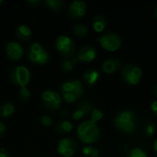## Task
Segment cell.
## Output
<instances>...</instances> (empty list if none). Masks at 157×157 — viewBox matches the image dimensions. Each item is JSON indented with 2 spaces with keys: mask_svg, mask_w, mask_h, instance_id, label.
I'll use <instances>...</instances> for the list:
<instances>
[{
  "mask_svg": "<svg viewBox=\"0 0 157 157\" xmlns=\"http://www.w3.org/2000/svg\"><path fill=\"white\" fill-rule=\"evenodd\" d=\"M92 104L88 101H85L80 103L77 108L75 109V110L74 111L72 118L74 121H80L82 120L84 117H86L89 112H91L92 110Z\"/></svg>",
  "mask_w": 157,
  "mask_h": 157,
  "instance_id": "5bb4252c",
  "label": "cell"
},
{
  "mask_svg": "<svg viewBox=\"0 0 157 157\" xmlns=\"http://www.w3.org/2000/svg\"><path fill=\"white\" fill-rule=\"evenodd\" d=\"M45 4L52 11H60L64 6V1L63 0H47Z\"/></svg>",
  "mask_w": 157,
  "mask_h": 157,
  "instance_id": "603a6c76",
  "label": "cell"
},
{
  "mask_svg": "<svg viewBox=\"0 0 157 157\" xmlns=\"http://www.w3.org/2000/svg\"><path fill=\"white\" fill-rule=\"evenodd\" d=\"M83 155L86 157H98L99 151L93 146H86L82 150Z\"/></svg>",
  "mask_w": 157,
  "mask_h": 157,
  "instance_id": "cb8c5ba5",
  "label": "cell"
},
{
  "mask_svg": "<svg viewBox=\"0 0 157 157\" xmlns=\"http://www.w3.org/2000/svg\"><path fill=\"white\" fill-rule=\"evenodd\" d=\"M15 35L18 40L28 41L31 38V29L27 25H20L15 29Z\"/></svg>",
  "mask_w": 157,
  "mask_h": 157,
  "instance_id": "2e32d148",
  "label": "cell"
},
{
  "mask_svg": "<svg viewBox=\"0 0 157 157\" xmlns=\"http://www.w3.org/2000/svg\"><path fill=\"white\" fill-rule=\"evenodd\" d=\"M78 150V144L72 138H63L57 144V152L63 157L74 156Z\"/></svg>",
  "mask_w": 157,
  "mask_h": 157,
  "instance_id": "30bf717a",
  "label": "cell"
},
{
  "mask_svg": "<svg viewBox=\"0 0 157 157\" xmlns=\"http://www.w3.org/2000/svg\"><path fill=\"white\" fill-rule=\"evenodd\" d=\"M97 56V50L92 45H85L81 47L77 52V61L84 63H89L95 60Z\"/></svg>",
  "mask_w": 157,
  "mask_h": 157,
  "instance_id": "4fadbf2b",
  "label": "cell"
},
{
  "mask_svg": "<svg viewBox=\"0 0 157 157\" xmlns=\"http://www.w3.org/2000/svg\"><path fill=\"white\" fill-rule=\"evenodd\" d=\"M72 30H73V33L78 38H85L89 33L88 28L86 25L81 24V23L74 24L72 27Z\"/></svg>",
  "mask_w": 157,
  "mask_h": 157,
  "instance_id": "ffe728a7",
  "label": "cell"
},
{
  "mask_svg": "<svg viewBox=\"0 0 157 157\" xmlns=\"http://www.w3.org/2000/svg\"><path fill=\"white\" fill-rule=\"evenodd\" d=\"M7 57L12 61H18L24 54V49L21 44L17 41H10L6 47Z\"/></svg>",
  "mask_w": 157,
  "mask_h": 157,
  "instance_id": "7c38bea8",
  "label": "cell"
},
{
  "mask_svg": "<svg viewBox=\"0 0 157 157\" xmlns=\"http://www.w3.org/2000/svg\"><path fill=\"white\" fill-rule=\"evenodd\" d=\"M98 40L100 41L101 46L108 52H115L121 47L122 40L121 37L113 32L104 33L100 38H98Z\"/></svg>",
  "mask_w": 157,
  "mask_h": 157,
  "instance_id": "ba28073f",
  "label": "cell"
},
{
  "mask_svg": "<svg viewBox=\"0 0 157 157\" xmlns=\"http://www.w3.org/2000/svg\"><path fill=\"white\" fill-rule=\"evenodd\" d=\"M77 138L86 144H91L96 142L100 137V130L97 123L91 121H86L82 122L77 128Z\"/></svg>",
  "mask_w": 157,
  "mask_h": 157,
  "instance_id": "6da1fadb",
  "label": "cell"
},
{
  "mask_svg": "<svg viewBox=\"0 0 157 157\" xmlns=\"http://www.w3.org/2000/svg\"><path fill=\"white\" fill-rule=\"evenodd\" d=\"M40 123L44 126V127H50L52 125L53 121L51 119V117L49 116H42L40 118Z\"/></svg>",
  "mask_w": 157,
  "mask_h": 157,
  "instance_id": "f1b7e54d",
  "label": "cell"
},
{
  "mask_svg": "<svg viewBox=\"0 0 157 157\" xmlns=\"http://www.w3.org/2000/svg\"><path fill=\"white\" fill-rule=\"evenodd\" d=\"M55 47L58 52L66 58L72 57L75 52V43L74 40L66 35H61L57 37Z\"/></svg>",
  "mask_w": 157,
  "mask_h": 157,
  "instance_id": "8992f818",
  "label": "cell"
},
{
  "mask_svg": "<svg viewBox=\"0 0 157 157\" xmlns=\"http://www.w3.org/2000/svg\"><path fill=\"white\" fill-rule=\"evenodd\" d=\"M27 4L31 6H37L41 4V1L40 0H34V1H27Z\"/></svg>",
  "mask_w": 157,
  "mask_h": 157,
  "instance_id": "4dcf8cb0",
  "label": "cell"
},
{
  "mask_svg": "<svg viewBox=\"0 0 157 157\" xmlns=\"http://www.w3.org/2000/svg\"><path fill=\"white\" fill-rule=\"evenodd\" d=\"M62 93H63V98L66 102L68 103L75 102L82 97L84 93L83 84L78 79H72L66 81L62 86Z\"/></svg>",
  "mask_w": 157,
  "mask_h": 157,
  "instance_id": "7a4b0ae2",
  "label": "cell"
},
{
  "mask_svg": "<svg viewBox=\"0 0 157 157\" xmlns=\"http://www.w3.org/2000/svg\"><path fill=\"white\" fill-rule=\"evenodd\" d=\"M10 79L15 86L25 87L30 81V71L25 65H17L12 69Z\"/></svg>",
  "mask_w": 157,
  "mask_h": 157,
  "instance_id": "5b68a950",
  "label": "cell"
},
{
  "mask_svg": "<svg viewBox=\"0 0 157 157\" xmlns=\"http://www.w3.org/2000/svg\"><path fill=\"white\" fill-rule=\"evenodd\" d=\"M155 95L157 96V85L156 86H155Z\"/></svg>",
  "mask_w": 157,
  "mask_h": 157,
  "instance_id": "d590c367",
  "label": "cell"
},
{
  "mask_svg": "<svg viewBox=\"0 0 157 157\" xmlns=\"http://www.w3.org/2000/svg\"><path fill=\"white\" fill-rule=\"evenodd\" d=\"M74 129V126L72 124V122L68 121H62L61 122L57 123L55 125V131L57 133L59 134H67L70 133Z\"/></svg>",
  "mask_w": 157,
  "mask_h": 157,
  "instance_id": "d6986e66",
  "label": "cell"
},
{
  "mask_svg": "<svg viewBox=\"0 0 157 157\" xmlns=\"http://www.w3.org/2000/svg\"><path fill=\"white\" fill-rule=\"evenodd\" d=\"M86 3L84 1H74L70 4L67 9L68 16L71 19H79L86 15Z\"/></svg>",
  "mask_w": 157,
  "mask_h": 157,
  "instance_id": "8fae6325",
  "label": "cell"
},
{
  "mask_svg": "<svg viewBox=\"0 0 157 157\" xmlns=\"http://www.w3.org/2000/svg\"><path fill=\"white\" fill-rule=\"evenodd\" d=\"M127 157H148L147 154L141 148H133L132 149L128 155Z\"/></svg>",
  "mask_w": 157,
  "mask_h": 157,
  "instance_id": "4316f807",
  "label": "cell"
},
{
  "mask_svg": "<svg viewBox=\"0 0 157 157\" xmlns=\"http://www.w3.org/2000/svg\"><path fill=\"white\" fill-rule=\"evenodd\" d=\"M15 112V106L11 103H4L0 107V117L6 119L12 116Z\"/></svg>",
  "mask_w": 157,
  "mask_h": 157,
  "instance_id": "7402d4cb",
  "label": "cell"
},
{
  "mask_svg": "<svg viewBox=\"0 0 157 157\" xmlns=\"http://www.w3.org/2000/svg\"><path fill=\"white\" fill-rule=\"evenodd\" d=\"M121 66V63L118 58H109L103 62L102 63V70L109 75L115 73L119 70Z\"/></svg>",
  "mask_w": 157,
  "mask_h": 157,
  "instance_id": "9a60e30c",
  "label": "cell"
},
{
  "mask_svg": "<svg viewBox=\"0 0 157 157\" xmlns=\"http://www.w3.org/2000/svg\"><path fill=\"white\" fill-rule=\"evenodd\" d=\"M154 150H155V152L157 154V140H155V142L154 144Z\"/></svg>",
  "mask_w": 157,
  "mask_h": 157,
  "instance_id": "e575fe53",
  "label": "cell"
},
{
  "mask_svg": "<svg viewBox=\"0 0 157 157\" xmlns=\"http://www.w3.org/2000/svg\"><path fill=\"white\" fill-rule=\"evenodd\" d=\"M99 76H100L99 73L97 70L92 69V68L86 69L83 74V79H84L85 83L88 86L95 85L98 82Z\"/></svg>",
  "mask_w": 157,
  "mask_h": 157,
  "instance_id": "e0dca14e",
  "label": "cell"
},
{
  "mask_svg": "<svg viewBox=\"0 0 157 157\" xmlns=\"http://www.w3.org/2000/svg\"><path fill=\"white\" fill-rule=\"evenodd\" d=\"M76 63H77L76 58L64 59L61 62V69L64 73H71L75 70Z\"/></svg>",
  "mask_w": 157,
  "mask_h": 157,
  "instance_id": "44dd1931",
  "label": "cell"
},
{
  "mask_svg": "<svg viewBox=\"0 0 157 157\" xmlns=\"http://www.w3.org/2000/svg\"><path fill=\"white\" fill-rule=\"evenodd\" d=\"M6 130V125H5L3 122H1V121H0V137H2V136H3V134L5 133Z\"/></svg>",
  "mask_w": 157,
  "mask_h": 157,
  "instance_id": "1f68e13d",
  "label": "cell"
},
{
  "mask_svg": "<svg viewBox=\"0 0 157 157\" xmlns=\"http://www.w3.org/2000/svg\"><path fill=\"white\" fill-rule=\"evenodd\" d=\"M155 128L153 123L149 122L144 126V133L147 136H153L155 134Z\"/></svg>",
  "mask_w": 157,
  "mask_h": 157,
  "instance_id": "83f0119b",
  "label": "cell"
},
{
  "mask_svg": "<svg viewBox=\"0 0 157 157\" xmlns=\"http://www.w3.org/2000/svg\"><path fill=\"white\" fill-rule=\"evenodd\" d=\"M121 75L127 84L134 86L139 84V82L141 81L143 71L139 66L132 63H128L122 67Z\"/></svg>",
  "mask_w": 157,
  "mask_h": 157,
  "instance_id": "52a82bcc",
  "label": "cell"
},
{
  "mask_svg": "<svg viewBox=\"0 0 157 157\" xmlns=\"http://www.w3.org/2000/svg\"><path fill=\"white\" fill-rule=\"evenodd\" d=\"M114 124L120 131L125 133H132L136 129V116L132 110L121 111L115 117Z\"/></svg>",
  "mask_w": 157,
  "mask_h": 157,
  "instance_id": "3957f363",
  "label": "cell"
},
{
  "mask_svg": "<svg viewBox=\"0 0 157 157\" xmlns=\"http://www.w3.org/2000/svg\"><path fill=\"white\" fill-rule=\"evenodd\" d=\"M28 58L34 63L44 64L49 60V53L40 43L33 42L28 49Z\"/></svg>",
  "mask_w": 157,
  "mask_h": 157,
  "instance_id": "277c9868",
  "label": "cell"
},
{
  "mask_svg": "<svg viewBox=\"0 0 157 157\" xmlns=\"http://www.w3.org/2000/svg\"><path fill=\"white\" fill-rule=\"evenodd\" d=\"M107 26V20L102 15H96L92 19V27L96 32H102Z\"/></svg>",
  "mask_w": 157,
  "mask_h": 157,
  "instance_id": "ac0fdd59",
  "label": "cell"
},
{
  "mask_svg": "<svg viewBox=\"0 0 157 157\" xmlns=\"http://www.w3.org/2000/svg\"><path fill=\"white\" fill-rule=\"evenodd\" d=\"M31 97V92L29 88H27V86L25 87H20L19 91H18V98L21 101L23 102H27L29 100Z\"/></svg>",
  "mask_w": 157,
  "mask_h": 157,
  "instance_id": "d4e9b609",
  "label": "cell"
},
{
  "mask_svg": "<svg viewBox=\"0 0 157 157\" xmlns=\"http://www.w3.org/2000/svg\"><path fill=\"white\" fill-rule=\"evenodd\" d=\"M41 101L46 109L50 111H55L61 107L62 98L53 90H45L41 94Z\"/></svg>",
  "mask_w": 157,
  "mask_h": 157,
  "instance_id": "9c48e42d",
  "label": "cell"
},
{
  "mask_svg": "<svg viewBox=\"0 0 157 157\" xmlns=\"http://www.w3.org/2000/svg\"><path fill=\"white\" fill-rule=\"evenodd\" d=\"M103 112L99 109H93L91 110V121H93L94 123H97L98 121H101L103 119Z\"/></svg>",
  "mask_w": 157,
  "mask_h": 157,
  "instance_id": "484cf974",
  "label": "cell"
},
{
  "mask_svg": "<svg viewBox=\"0 0 157 157\" xmlns=\"http://www.w3.org/2000/svg\"><path fill=\"white\" fill-rule=\"evenodd\" d=\"M155 17H157V6H156V8H155Z\"/></svg>",
  "mask_w": 157,
  "mask_h": 157,
  "instance_id": "8d00e7d4",
  "label": "cell"
},
{
  "mask_svg": "<svg viewBox=\"0 0 157 157\" xmlns=\"http://www.w3.org/2000/svg\"><path fill=\"white\" fill-rule=\"evenodd\" d=\"M59 116L62 118V119H64V118H67L68 116V112L66 110H61L60 113H59Z\"/></svg>",
  "mask_w": 157,
  "mask_h": 157,
  "instance_id": "836d02e7",
  "label": "cell"
},
{
  "mask_svg": "<svg viewBox=\"0 0 157 157\" xmlns=\"http://www.w3.org/2000/svg\"><path fill=\"white\" fill-rule=\"evenodd\" d=\"M151 109H152L153 112L157 115V100H155V101L152 103V105H151Z\"/></svg>",
  "mask_w": 157,
  "mask_h": 157,
  "instance_id": "d6a6232c",
  "label": "cell"
},
{
  "mask_svg": "<svg viewBox=\"0 0 157 157\" xmlns=\"http://www.w3.org/2000/svg\"><path fill=\"white\" fill-rule=\"evenodd\" d=\"M1 5H2V1L0 0V6H1Z\"/></svg>",
  "mask_w": 157,
  "mask_h": 157,
  "instance_id": "74e56055",
  "label": "cell"
},
{
  "mask_svg": "<svg viewBox=\"0 0 157 157\" xmlns=\"http://www.w3.org/2000/svg\"><path fill=\"white\" fill-rule=\"evenodd\" d=\"M10 155L8 153V151L5 148H1L0 149V157H9Z\"/></svg>",
  "mask_w": 157,
  "mask_h": 157,
  "instance_id": "f546056e",
  "label": "cell"
}]
</instances>
